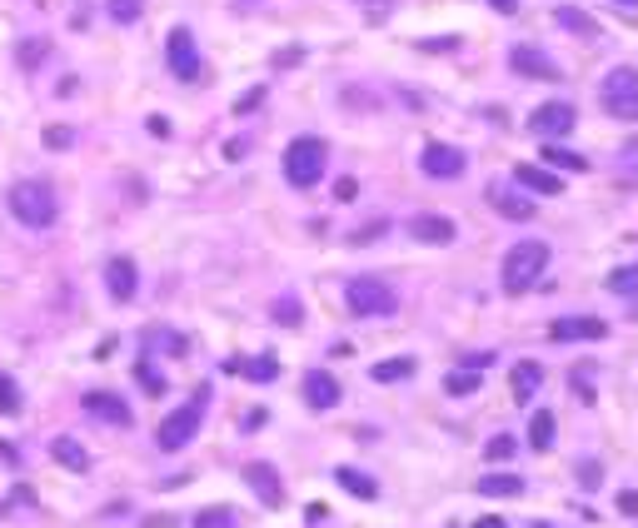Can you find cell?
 Listing matches in <instances>:
<instances>
[{
    "label": "cell",
    "instance_id": "33",
    "mask_svg": "<svg viewBox=\"0 0 638 528\" xmlns=\"http://www.w3.org/2000/svg\"><path fill=\"white\" fill-rule=\"evenodd\" d=\"M195 528H239V524H235V508H225V503H220V508H205V514H195Z\"/></svg>",
    "mask_w": 638,
    "mask_h": 528
},
{
    "label": "cell",
    "instance_id": "8",
    "mask_svg": "<svg viewBox=\"0 0 638 528\" xmlns=\"http://www.w3.org/2000/svg\"><path fill=\"white\" fill-rule=\"evenodd\" d=\"M419 170H424L429 180H459L464 170H469V155H464L459 145H444V140H429L424 150H419Z\"/></svg>",
    "mask_w": 638,
    "mask_h": 528
},
{
    "label": "cell",
    "instance_id": "9",
    "mask_svg": "<svg viewBox=\"0 0 638 528\" xmlns=\"http://www.w3.org/2000/svg\"><path fill=\"white\" fill-rule=\"evenodd\" d=\"M574 125H578V110L569 100H544L534 115H529V130H534L538 140H559V135H569Z\"/></svg>",
    "mask_w": 638,
    "mask_h": 528
},
{
    "label": "cell",
    "instance_id": "26",
    "mask_svg": "<svg viewBox=\"0 0 638 528\" xmlns=\"http://www.w3.org/2000/svg\"><path fill=\"white\" fill-rule=\"evenodd\" d=\"M553 428H559V424H553L549 409H534V414H529V444H534L538 453L553 449Z\"/></svg>",
    "mask_w": 638,
    "mask_h": 528
},
{
    "label": "cell",
    "instance_id": "38",
    "mask_svg": "<svg viewBox=\"0 0 638 528\" xmlns=\"http://www.w3.org/2000/svg\"><path fill=\"white\" fill-rule=\"evenodd\" d=\"M379 235H389V220H369V225H359L350 235V244H375Z\"/></svg>",
    "mask_w": 638,
    "mask_h": 528
},
{
    "label": "cell",
    "instance_id": "37",
    "mask_svg": "<svg viewBox=\"0 0 638 528\" xmlns=\"http://www.w3.org/2000/svg\"><path fill=\"white\" fill-rule=\"evenodd\" d=\"M599 484H603V464H599V459H584V464H578V489L594 493Z\"/></svg>",
    "mask_w": 638,
    "mask_h": 528
},
{
    "label": "cell",
    "instance_id": "15",
    "mask_svg": "<svg viewBox=\"0 0 638 528\" xmlns=\"http://www.w3.org/2000/svg\"><path fill=\"white\" fill-rule=\"evenodd\" d=\"M409 239H419V244H454L459 229H454L449 214H414L409 220Z\"/></svg>",
    "mask_w": 638,
    "mask_h": 528
},
{
    "label": "cell",
    "instance_id": "46",
    "mask_svg": "<svg viewBox=\"0 0 638 528\" xmlns=\"http://www.w3.org/2000/svg\"><path fill=\"white\" fill-rule=\"evenodd\" d=\"M245 150H250V140H245V135H239V140H230V145H225V160H239Z\"/></svg>",
    "mask_w": 638,
    "mask_h": 528
},
{
    "label": "cell",
    "instance_id": "18",
    "mask_svg": "<svg viewBox=\"0 0 638 528\" xmlns=\"http://www.w3.org/2000/svg\"><path fill=\"white\" fill-rule=\"evenodd\" d=\"M489 204H494L504 220H534V200H524V195H513V189H504V185H489Z\"/></svg>",
    "mask_w": 638,
    "mask_h": 528
},
{
    "label": "cell",
    "instance_id": "31",
    "mask_svg": "<svg viewBox=\"0 0 638 528\" xmlns=\"http://www.w3.org/2000/svg\"><path fill=\"white\" fill-rule=\"evenodd\" d=\"M569 384H574L578 404H599V394H594V364H578L574 374H569Z\"/></svg>",
    "mask_w": 638,
    "mask_h": 528
},
{
    "label": "cell",
    "instance_id": "34",
    "mask_svg": "<svg viewBox=\"0 0 638 528\" xmlns=\"http://www.w3.org/2000/svg\"><path fill=\"white\" fill-rule=\"evenodd\" d=\"M300 319H304V304H300V300H295V294H285V300H279V304H275V324L295 329V324H300Z\"/></svg>",
    "mask_w": 638,
    "mask_h": 528
},
{
    "label": "cell",
    "instance_id": "44",
    "mask_svg": "<svg viewBox=\"0 0 638 528\" xmlns=\"http://www.w3.org/2000/svg\"><path fill=\"white\" fill-rule=\"evenodd\" d=\"M354 195H359V185H354L350 175H344V180H335V200H339V204H350Z\"/></svg>",
    "mask_w": 638,
    "mask_h": 528
},
{
    "label": "cell",
    "instance_id": "16",
    "mask_svg": "<svg viewBox=\"0 0 638 528\" xmlns=\"http://www.w3.org/2000/svg\"><path fill=\"white\" fill-rule=\"evenodd\" d=\"M245 484H250V489L260 493V503H270V508H279V503H285L279 474H275L270 464H260V459H254V464H245Z\"/></svg>",
    "mask_w": 638,
    "mask_h": 528
},
{
    "label": "cell",
    "instance_id": "39",
    "mask_svg": "<svg viewBox=\"0 0 638 528\" xmlns=\"http://www.w3.org/2000/svg\"><path fill=\"white\" fill-rule=\"evenodd\" d=\"M45 51H51L45 40H26V45H20V65H26V70H36V65L45 60Z\"/></svg>",
    "mask_w": 638,
    "mask_h": 528
},
{
    "label": "cell",
    "instance_id": "43",
    "mask_svg": "<svg viewBox=\"0 0 638 528\" xmlns=\"http://www.w3.org/2000/svg\"><path fill=\"white\" fill-rule=\"evenodd\" d=\"M260 100H264V85H254L250 95H239V100H235V115H250V110H254V105H260Z\"/></svg>",
    "mask_w": 638,
    "mask_h": 528
},
{
    "label": "cell",
    "instance_id": "50",
    "mask_svg": "<svg viewBox=\"0 0 638 528\" xmlns=\"http://www.w3.org/2000/svg\"><path fill=\"white\" fill-rule=\"evenodd\" d=\"M534 528H553V524H534Z\"/></svg>",
    "mask_w": 638,
    "mask_h": 528
},
{
    "label": "cell",
    "instance_id": "47",
    "mask_svg": "<svg viewBox=\"0 0 638 528\" xmlns=\"http://www.w3.org/2000/svg\"><path fill=\"white\" fill-rule=\"evenodd\" d=\"M150 135H160V140L170 135V125H165V115H150Z\"/></svg>",
    "mask_w": 638,
    "mask_h": 528
},
{
    "label": "cell",
    "instance_id": "6",
    "mask_svg": "<svg viewBox=\"0 0 638 528\" xmlns=\"http://www.w3.org/2000/svg\"><path fill=\"white\" fill-rule=\"evenodd\" d=\"M599 105L613 120H638V70H628V65L609 70L599 85Z\"/></svg>",
    "mask_w": 638,
    "mask_h": 528
},
{
    "label": "cell",
    "instance_id": "41",
    "mask_svg": "<svg viewBox=\"0 0 638 528\" xmlns=\"http://www.w3.org/2000/svg\"><path fill=\"white\" fill-rule=\"evenodd\" d=\"M70 145H76V135H70L65 125H51V130H45V150H70Z\"/></svg>",
    "mask_w": 638,
    "mask_h": 528
},
{
    "label": "cell",
    "instance_id": "22",
    "mask_svg": "<svg viewBox=\"0 0 638 528\" xmlns=\"http://www.w3.org/2000/svg\"><path fill=\"white\" fill-rule=\"evenodd\" d=\"M484 499H519L524 493V478H513V474H489V478H479L474 484Z\"/></svg>",
    "mask_w": 638,
    "mask_h": 528
},
{
    "label": "cell",
    "instance_id": "29",
    "mask_svg": "<svg viewBox=\"0 0 638 528\" xmlns=\"http://www.w3.org/2000/svg\"><path fill=\"white\" fill-rule=\"evenodd\" d=\"M105 11H110L115 26H135L140 15H145V0H105Z\"/></svg>",
    "mask_w": 638,
    "mask_h": 528
},
{
    "label": "cell",
    "instance_id": "21",
    "mask_svg": "<svg viewBox=\"0 0 638 528\" xmlns=\"http://www.w3.org/2000/svg\"><path fill=\"white\" fill-rule=\"evenodd\" d=\"M553 20H559L563 30H574V36H584V40H599V20L588 11H574V5H559L553 11Z\"/></svg>",
    "mask_w": 638,
    "mask_h": 528
},
{
    "label": "cell",
    "instance_id": "14",
    "mask_svg": "<svg viewBox=\"0 0 638 528\" xmlns=\"http://www.w3.org/2000/svg\"><path fill=\"white\" fill-rule=\"evenodd\" d=\"M300 394L310 409H335V404L344 399V389H339V379L329 374V369H310V374L300 379Z\"/></svg>",
    "mask_w": 638,
    "mask_h": 528
},
{
    "label": "cell",
    "instance_id": "12",
    "mask_svg": "<svg viewBox=\"0 0 638 528\" xmlns=\"http://www.w3.org/2000/svg\"><path fill=\"white\" fill-rule=\"evenodd\" d=\"M80 404H85V414H90V419H101V424H115V428H130V419H135V414H130V404L120 399V394H110V389H90Z\"/></svg>",
    "mask_w": 638,
    "mask_h": 528
},
{
    "label": "cell",
    "instance_id": "5",
    "mask_svg": "<svg viewBox=\"0 0 638 528\" xmlns=\"http://www.w3.org/2000/svg\"><path fill=\"white\" fill-rule=\"evenodd\" d=\"M205 404H210V384H200V389H195V399H190V404H180L175 414L165 419V424H160V434H155V444H160L165 453H180L190 439H195V434H200Z\"/></svg>",
    "mask_w": 638,
    "mask_h": 528
},
{
    "label": "cell",
    "instance_id": "19",
    "mask_svg": "<svg viewBox=\"0 0 638 528\" xmlns=\"http://www.w3.org/2000/svg\"><path fill=\"white\" fill-rule=\"evenodd\" d=\"M513 404H529L538 394V384H544V364H534V359H524V364H513Z\"/></svg>",
    "mask_w": 638,
    "mask_h": 528
},
{
    "label": "cell",
    "instance_id": "20",
    "mask_svg": "<svg viewBox=\"0 0 638 528\" xmlns=\"http://www.w3.org/2000/svg\"><path fill=\"white\" fill-rule=\"evenodd\" d=\"M335 484H339L344 493H354V499H364V503L379 499V484H375L369 474H359V468H344V464H339V468H335Z\"/></svg>",
    "mask_w": 638,
    "mask_h": 528
},
{
    "label": "cell",
    "instance_id": "10",
    "mask_svg": "<svg viewBox=\"0 0 638 528\" xmlns=\"http://www.w3.org/2000/svg\"><path fill=\"white\" fill-rule=\"evenodd\" d=\"M603 334H609V319H594V315H569V319H553L549 324L553 344H594Z\"/></svg>",
    "mask_w": 638,
    "mask_h": 528
},
{
    "label": "cell",
    "instance_id": "30",
    "mask_svg": "<svg viewBox=\"0 0 638 528\" xmlns=\"http://www.w3.org/2000/svg\"><path fill=\"white\" fill-rule=\"evenodd\" d=\"M603 284H609L613 294H628V300H638V264H624V269H613Z\"/></svg>",
    "mask_w": 638,
    "mask_h": 528
},
{
    "label": "cell",
    "instance_id": "17",
    "mask_svg": "<svg viewBox=\"0 0 638 528\" xmlns=\"http://www.w3.org/2000/svg\"><path fill=\"white\" fill-rule=\"evenodd\" d=\"M513 185L529 189V195H559L563 180L553 175L549 164H519V170H513Z\"/></svg>",
    "mask_w": 638,
    "mask_h": 528
},
{
    "label": "cell",
    "instance_id": "36",
    "mask_svg": "<svg viewBox=\"0 0 638 528\" xmlns=\"http://www.w3.org/2000/svg\"><path fill=\"white\" fill-rule=\"evenodd\" d=\"M513 449H519V444H513L509 434H499V439L484 444V459H489V464H504V459H513Z\"/></svg>",
    "mask_w": 638,
    "mask_h": 528
},
{
    "label": "cell",
    "instance_id": "27",
    "mask_svg": "<svg viewBox=\"0 0 638 528\" xmlns=\"http://www.w3.org/2000/svg\"><path fill=\"white\" fill-rule=\"evenodd\" d=\"M51 453H55V464L76 468V474H85V468H90V453L80 449L76 439H55V444H51Z\"/></svg>",
    "mask_w": 638,
    "mask_h": 528
},
{
    "label": "cell",
    "instance_id": "7",
    "mask_svg": "<svg viewBox=\"0 0 638 528\" xmlns=\"http://www.w3.org/2000/svg\"><path fill=\"white\" fill-rule=\"evenodd\" d=\"M165 60H170V76L175 80H185V85L200 80V45H195V36L185 26H175L165 36Z\"/></svg>",
    "mask_w": 638,
    "mask_h": 528
},
{
    "label": "cell",
    "instance_id": "32",
    "mask_svg": "<svg viewBox=\"0 0 638 528\" xmlns=\"http://www.w3.org/2000/svg\"><path fill=\"white\" fill-rule=\"evenodd\" d=\"M135 379H140V389H145V394H155V399L165 394V379H160V369L150 364V354H145V359L135 364Z\"/></svg>",
    "mask_w": 638,
    "mask_h": 528
},
{
    "label": "cell",
    "instance_id": "11",
    "mask_svg": "<svg viewBox=\"0 0 638 528\" xmlns=\"http://www.w3.org/2000/svg\"><path fill=\"white\" fill-rule=\"evenodd\" d=\"M509 65H513V76H524V80H544V85H553L559 76V65L549 60V55L538 51V45H513L509 51Z\"/></svg>",
    "mask_w": 638,
    "mask_h": 528
},
{
    "label": "cell",
    "instance_id": "4",
    "mask_svg": "<svg viewBox=\"0 0 638 528\" xmlns=\"http://www.w3.org/2000/svg\"><path fill=\"white\" fill-rule=\"evenodd\" d=\"M544 264H549V244H544V239H519V244L504 254V264H499L504 290H509V294H524L529 284L544 275Z\"/></svg>",
    "mask_w": 638,
    "mask_h": 528
},
{
    "label": "cell",
    "instance_id": "24",
    "mask_svg": "<svg viewBox=\"0 0 638 528\" xmlns=\"http://www.w3.org/2000/svg\"><path fill=\"white\" fill-rule=\"evenodd\" d=\"M414 359L409 354H400V359H384V364H375L369 369V379H375V384H400V379H414Z\"/></svg>",
    "mask_w": 638,
    "mask_h": 528
},
{
    "label": "cell",
    "instance_id": "25",
    "mask_svg": "<svg viewBox=\"0 0 638 528\" xmlns=\"http://www.w3.org/2000/svg\"><path fill=\"white\" fill-rule=\"evenodd\" d=\"M544 164H549V170H574V175H584V170H588L584 155L563 150V145H553V140H544Z\"/></svg>",
    "mask_w": 638,
    "mask_h": 528
},
{
    "label": "cell",
    "instance_id": "45",
    "mask_svg": "<svg viewBox=\"0 0 638 528\" xmlns=\"http://www.w3.org/2000/svg\"><path fill=\"white\" fill-rule=\"evenodd\" d=\"M618 514H628V518L638 514V493H634V489H624V493H618Z\"/></svg>",
    "mask_w": 638,
    "mask_h": 528
},
{
    "label": "cell",
    "instance_id": "48",
    "mask_svg": "<svg viewBox=\"0 0 638 528\" xmlns=\"http://www.w3.org/2000/svg\"><path fill=\"white\" fill-rule=\"evenodd\" d=\"M489 5H494L499 15H513V11H519V0H489Z\"/></svg>",
    "mask_w": 638,
    "mask_h": 528
},
{
    "label": "cell",
    "instance_id": "35",
    "mask_svg": "<svg viewBox=\"0 0 638 528\" xmlns=\"http://www.w3.org/2000/svg\"><path fill=\"white\" fill-rule=\"evenodd\" d=\"M0 414H20V384L11 374H0Z\"/></svg>",
    "mask_w": 638,
    "mask_h": 528
},
{
    "label": "cell",
    "instance_id": "23",
    "mask_svg": "<svg viewBox=\"0 0 638 528\" xmlns=\"http://www.w3.org/2000/svg\"><path fill=\"white\" fill-rule=\"evenodd\" d=\"M230 369L245 379H254V384H275L279 379V364H275V354H260V359H250V364H239V359H230Z\"/></svg>",
    "mask_w": 638,
    "mask_h": 528
},
{
    "label": "cell",
    "instance_id": "3",
    "mask_svg": "<svg viewBox=\"0 0 638 528\" xmlns=\"http://www.w3.org/2000/svg\"><path fill=\"white\" fill-rule=\"evenodd\" d=\"M344 304H350L359 319H389L394 309H400V294H394V284L379 275H354L350 284H344Z\"/></svg>",
    "mask_w": 638,
    "mask_h": 528
},
{
    "label": "cell",
    "instance_id": "13",
    "mask_svg": "<svg viewBox=\"0 0 638 528\" xmlns=\"http://www.w3.org/2000/svg\"><path fill=\"white\" fill-rule=\"evenodd\" d=\"M105 290H110L115 304H130V300H135L140 269H135V260H130V254H115V260L105 264Z\"/></svg>",
    "mask_w": 638,
    "mask_h": 528
},
{
    "label": "cell",
    "instance_id": "2",
    "mask_svg": "<svg viewBox=\"0 0 638 528\" xmlns=\"http://www.w3.org/2000/svg\"><path fill=\"white\" fill-rule=\"evenodd\" d=\"M325 164H329V145L319 135H300L285 145V180L295 189H314L325 180Z\"/></svg>",
    "mask_w": 638,
    "mask_h": 528
},
{
    "label": "cell",
    "instance_id": "49",
    "mask_svg": "<svg viewBox=\"0 0 638 528\" xmlns=\"http://www.w3.org/2000/svg\"><path fill=\"white\" fill-rule=\"evenodd\" d=\"M474 528H509V524H504V518H479Z\"/></svg>",
    "mask_w": 638,
    "mask_h": 528
},
{
    "label": "cell",
    "instance_id": "28",
    "mask_svg": "<svg viewBox=\"0 0 638 528\" xmlns=\"http://www.w3.org/2000/svg\"><path fill=\"white\" fill-rule=\"evenodd\" d=\"M444 394H449V399L479 394V369H454V374H444Z\"/></svg>",
    "mask_w": 638,
    "mask_h": 528
},
{
    "label": "cell",
    "instance_id": "1",
    "mask_svg": "<svg viewBox=\"0 0 638 528\" xmlns=\"http://www.w3.org/2000/svg\"><path fill=\"white\" fill-rule=\"evenodd\" d=\"M11 214L26 229H51L55 220H61L55 185L51 180H20V185H11Z\"/></svg>",
    "mask_w": 638,
    "mask_h": 528
},
{
    "label": "cell",
    "instance_id": "42",
    "mask_svg": "<svg viewBox=\"0 0 638 528\" xmlns=\"http://www.w3.org/2000/svg\"><path fill=\"white\" fill-rule=\"evenodd\" d=\"M419 51H459V36H434V40H419Z\"/></svg>",
    "mask_w": 638,
    "mask_h": 528
},
{
    "label": "cell",
    "instance_id": "40",
    "mask_svg": "<svg viewBox=\"0 0 638 528\" xmlns=\"http://www.w3.org/2000/svg\"><path fill=\"white\" fill-rule=\"evenodd\" d=\"M150 344H155V349H165V354H185V340H180V334H170V329H155Z\"/></svg>",
    "mask_w": 638,
    "mask_h": 528
},
{
    "label": "cell",
    "instance_id": "51",
    "mask_svg": "<svg viewBox=\"0 0 638 528\" xmlns=\"http://www.w3.org/2000/svg\"><path fill=\"white\" fill-rule=\"evenodd\" d=\"M618 5H634V0H618Z\"/></svg>",
    "mask_w": 638,
    "mask_h": 528
}]
</instances>
